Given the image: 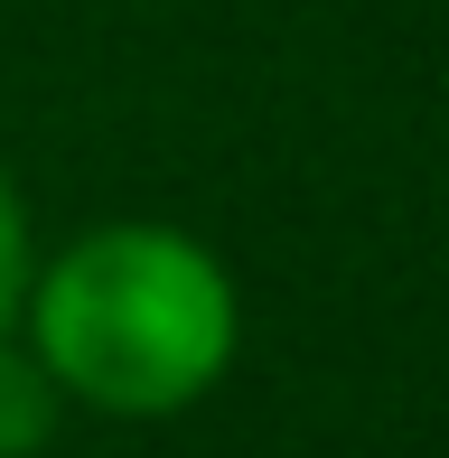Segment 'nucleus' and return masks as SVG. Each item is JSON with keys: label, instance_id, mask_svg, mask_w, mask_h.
<instances>
[{"label": "nucleus", "instance_id": "nucleus-2", "mask_svg": "<svg viewBox=\"0 0 449 458\" xmlns=\"http://www.w3.org/2000/svg\"><path fill=\"white\" fill-rule=\"evenodd\" d=\"M56 411H66V384L47 374V356L0 337V458H38L56 440Z\"/></svg>", "mask_w": 449, "mask_h": 458}, {"label": "nucleus", "instance_id": "nucleus-1", "mask_svg": "<svg viewBox=\"0 0 449 458\" xmlns=\"http://www.w3.org/2000/svg\"><path fill=\"white\" fill-rule=\"evenodd\" d=\"M29 346L94 411L159 421L234 365V281L178 225H104L29 272Z\"/></svg>", "mask_w": 449, "mask_h": 458}, {"label": "nucleus", "instance_id": "nucleus-3", "mask_svg": "<svg viewBox=\"0 0 449 458\" xmlns=\"http://www.w3.org/2000/svg\"><path fill=\"white\" fill-rule=\"evenodd\" d=\"M29 216H19V187H10V169H0V337L19 327V309H29Z\"/></svg>", "mask_w": 449, "mask_h": 458}]
</instances>
